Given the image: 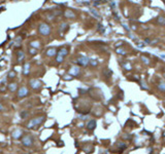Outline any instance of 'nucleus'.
Segmentation results:
<instances>
[{"mask_svg":"<svg viewBox=\"0 0 165 154\" xmlns=\"http://www.w3.org/2000/svg\"><path fill=\"white\" fill-rule=\"evenodd\" d=\"M22 136V131L21 129H15V131L12 132V137L15 139H19Z\"/></svg>","mask_w":165,"mask_h":154,"instance_id":"obj_4","label":"nucleus"},{"mask_svg":"<svg viewBox=\"0 0 165 154\" xmlns=\"http://www.w3.org/2000/svg\"><path fill=\"white\" fill-rule=\"evenodd\" d=\"M30 83H31V86H32L33 88H37L39 86V84H40V83L37 81V80H31Z\"/></svg>","mask_w":165,"mask_h":154,"instance_id":"obj_5","label":"nucleus"},{"mask_svg":"<svg viewBox=\"0 0 165 154\" xmlns=\"http://www.w3.org/2000/svg\"><path fill=\"white\" fill-rule=\"evenodd\" d=\"M28 95V91H27V88L26 87H21L20 89H19V94H18V95L20 98H24V97H26V95Z\"/></svg>","mask_w":165,"mask_h":154,"instance_id":"obj_3","label":"nucleus"},{"mask_svg":"<svg viewBox=\"0 0 165 154\" xmlns=\"http://www.w3.org/2000/svg\"><path fill=\"white\" fill-rule=\"evenodd\" d=\"M94 125H95V122H94V121H91V122H90L89 124H88V126H89V128H90V129L94 128Z\"/></svg>","mask_w":165,"mask_h":154,"instance_id":"obj_7","label":"nucleus"},{"mask_svg":"<svg viewBox=\"0 0 165 154\" xmlns=\"http://www.w3.org/2000/svg\"><path fill=\"white\" fill-rule=\"evenodd\" d=\"M3 110V106H2V105H0V111H2Z\"/></svg>","mask_w":165,"mask_h":154,"instance_id":"obj_9","label":"nucleus"},{"mask_svg":"<svg viewBox=\"0 0 165 154\" xmlns=\"http://www.w3.org/2000/svg\"><path fill=\"white\" fill-rule=\"evenodd\" d=\"M43 120H45V117H37V118H34L28 123V127L29 128H36Z\"/></svg>","mask_w":165,"mask_h":154,"instance_id":"obj_1","label":"nucleus"},{"mask_svg":"<svg viewBox=\"0 0 165 154\" xmlns=\"http://www.w3.org/2000/svg\"><path fill=\"white\" fill-rule=\"evenodd\" d=\"M9 89H10V91H15V89H17V84H15V83L9 84Z\"/></svg>","mask_w":165,"mask_h":154,"instance_id":"obj_6","label":"nucleus"},{"mask_svg":"<svg viewBox=\"0 0 165 154\" xmlns=\"http://www.w3.org/2000/svg\"><path fill=\"white\" fill-rule=\"evenodd\" d=\"M12 76H15V73H10V74H9V78H12Z\"/></svg>","mask_w":165,"mask_h":154,"instance_id":"obj_8","label":"nucleus"},{"mask_svg":"<svg viewBox=\"0 0 165 154\" xmlns=\"http://www.w3.org/2000/svg\"><path fill=\"white\" fill-rule=\"evenodd\" d=\"M32 143H33V139H32V137H30L29 135L24 136L23 139H22V144H23L24 146H26V147L32 146Z\"/></svg>","mask_w":165,"mask_h":154,"instance_id":"obj_2","label":"nucleus"}]
</instances>
